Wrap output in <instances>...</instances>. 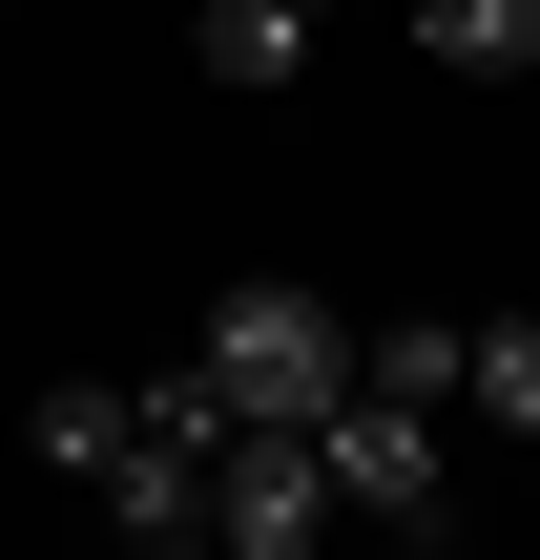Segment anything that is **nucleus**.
<instances>
[{
	"instance_id": "4",
	"label": "nucleus",
	"mask_w": 540,
	"mask_h": 560,
	"mask_svg": "<svg viewBox=\"0 0 540 560\" xmlns=\"http://www.w3.org/2000/svg\"><path fill=\"white\" fill-rule=\"evenodd\" d=\"M21 436H42V478H104V457L146 436V374H42V416H21Z\"/></svg>"
},
{
	"instance_id": "5",
	"label": "nucleus",
	"mask_w": 540,
	"mask_h": 560,
	"mask_svg": "<svg viewBox=\"0 0 540 560\" xmlns=\"http://www.w3.org/2000/svg\"><path fill=\"white\" fill-rule=\"evenodd\" d=\"M416 62L437 83H540V0H416Z\"/></svg>"
},
{
	"instance_id": "7",
	"label": "nucleus",
	"mask_w": 540,
	"mask_h": 560,
	"mask_svg": "<svg viewBox=\"0 0 540 560\" xmlns=\"http://www.w3.org/2000/svg\"><path fill=\"white\" fill-rule=\"evenodd\" d=\"M187 62H208V83H312V0H208Z\"/></svg>"
},
{
	"instance_id": "3",
	"label": "nucleus",
	"mask_w": 540,
	"mask_h": 560,
	"mask_svg": "<svg viewBox=\"0 0 540 560\" xmlns=\"http://www.w3.org/2000/svg\"><path fill=\"white\" fill-rule=\"evenodd\" d=\"M208 540H229V560H312V540H333V457H312L291 416H229V457H208Z\"/></svg>"
},
{
	"instance_id": "6",
	"label": "nucleus",
	"mask_w": 540,
	"mask_h": 560,
	"mask_svg": "<svg viewBox=\"0 0 540 560\" xmlns=\"http://www.w3.org/2000/svg\"><path fill=\"white\" fill-rule=\"evenodd\" d=\"M458 416L540 457V312H479V332H458Z\"/></svg>"
},
{
	"instance_id": "1",
	"label": "nucleus",
	"mask_w": 540,
	"mask_h": 560,
	"mask_svg": "<svg viewBox=\"0 0 540 560\" xmlns=\"http://www.w3.org/2000/svg\"><path fill=\"white\" fill-rule=\"evenodd\" d=\"M187 353H208V395H229V416H291V436L354 395V312H333V291H291V270L208 291V332H187Z\"/></svg>"
},
{
	"instance_id": "2",
	"label": "nucleus",
	"mask_w": 540,
	"mask_h": 560,
	"mask_svg": "<svg viewBox=\"0 0 540 560\" xmlns=\"http://www.w3.org/2000/svg\"><path fill=\"white\" fill-rule=\"evenodd\" d=\"M312 457H333V520H375V540H458V499H437V416H416V395L354 374V395L312 416Z\"/></svg>"
},
{
	"instance_id": "8",
	"label": "nucleus",
	"mask_w": 540,
	"mask_h": 560,
	"mask_svg": "<svg viewBox=\"0 0 540 560\" xmlns=\"http://www.w3.org/2000/svg\"><path fill=\"white\" fill-rule=\"evenodd\" d=\"M458 332H479V312H458ZM458 332H437V312H395V332H354V374H375V395H416V416H458Z\"/></svg>"
}]
</instances>
